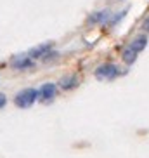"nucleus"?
<instances>
[{"mask_svg":"<svg viewBox=\"0 0 149 158\" xmlns=\"http://www.w3.org/2000/svg\"><path fill=\"white\" fill-rule=\"evenodd\" d=\"M142 30L149 33V16H147V18L144 19V23H142Z\"/></svg>","mask_w":149,"mask_h":158,"instance_id":"f8f14e48","label":"nucleus"},{"mask_svg":"<svg viewBox=\"0 0 149 158\" xmlns=\"http://www.w3.org/2000/svg\"><path fill=\"white\" fill-rule=\"evenodd\" d=\"M33 64H35V63H33V59L28 56V54H26V56H24V54H21V56H16L14 59H12V63H10V66H12L14 70H18V71L30 70Z\"/></svg>","mask_w":149,"mask_h":158,"instance_id":"20e7f679","label":"nucleus"},{"mask_svg":"<svg viewBox=\"0 0 149 158\" xmlns=\"http://www.w3.org/2000/svg\"><path fill=\"white\" fill-rule=\"evenodd\" d=\"M118 75H120V68L113 63H104L95 68V77L99 80H115Z\"/></svg>","mask_w":149,"mask_h":158,"instance_id":"f03ea898","label":"nucleus"},{"mask_svg":"<svg viewBox=\"0 0 149 158\" xmlns=\"http://www.w3.org/2000/svg\"><path fill=\"white\" fill-rule=\"evenodd\" d=\"M7 104V98H5V94H0V110Z\"/></svg>","mask_w":149,"mask_h":158,"instance_id":"9b49d317","label":"nucleus"},{"mask_svg":"<svg viewBox=\"0 0 149 158\" xmlns=\"http://www.w3.org/2000/svg\"><path fill=\"white\" fill-rule=\"evenodd\" d=\"M127 12H128V7H127L125 10H123V12H116V14L113 16V18H109L107 19V24H109V26H115V24H118L121 21V19L125 18L127 16Z\"/></svg>","mask_w":149,"mask_h":158,"instance_id":"9d476101","label":"nucleus"},{"mask_svg":"<svg viewBox=\"0 0 149 158\" xmlns=\"http://www.w3.org/2000/svg\"><path fill=\"white\" fill-rule=\"evenodd\" d=\"M49 51H52V44H42V45H38V47H33L31 51L28 52V56L31 59H42Z\"/></svg>","mask_w":149,"mask_h":158,"instance_id":"423d86ee","label":"nucleus"},{"mask_svg":"<svg viewBox=\"0 0 149 158\" xmlns=\"http://www.w3.org/2000/svg\"><path fill=\"white\" fill-rule=\"evenodd\" d=\"M147 42H149V38L146 37V35H139V37H135L134 40L130 42V47L137 52V54H140V52L147 47Z\"/></svg>","mask_w":149,"mask_h":158,"instance_id":"6e6552de","label":"nucleus"},{"mask_svg":"<svg viewBox=\"0 0 149 158\" xmlns=\"http://www.w3.org/2000/svg\"><path fill=\"white\" fill-rule=\"evenodd\" d=\"M78 84H80L78 75H68V77H62L59 80V87L62 90H73V89L78 87Z\"/></svg>","mask_w":149,"mask_h":158,"instance_id":"39448f33","label":"nucleus"},{"mask_svg":"<svg viewBox=\"0 0 149 158\" xmlns=\"http://www.w3.org/2000/svg\"><path fill=\"white\" fill-rule=\"evenodd\" d=\"M37 98H38V90L37 89H23V90H19L18 94H16L14 98V104L18 108H31L35 102H37Z\"/></svg>","mask_w":149,"mask_h":158,"instance_id":"f257e3e1","label":"nucleus"},{"mask_svg":"<svg viewBox=\"0 0 149 158\" xmlns=\"http://www.w3.org/2000/svg\"><path fill=\"white\" fill-rule=\"evenodd\" d=\"M137 57H139V54H137L130 45H127L125 49H123V52H121V59H123V63L128 64V66L134 64L135 61H137Z\"/></svg>","mask_w":149,"mask_h":158,"instance_id":"1a4fd4ad","label":"nucleus"},{"mask_svg":"<svg viewBox=\"0 0 149 158\" xmlns=\"http://www.w3.org/2000/svg\"><path fill=\"white\" fill-rule=\"evenodd\" d=\"M111 18V10L109 9H104V10H99L95 14H92L89 18V23L90 24H101V23H107V19Z\"/></svg>","mask_w":149,"mask_h":158,"instance_id":"0eeeda50","label":"nucleus"},{"mask_svg":"<svg viewBox=\"0 0 149 158\" xmlns=\"http://www.w3.org/2000/svg\"><path fill=\"white\" fill-rule=\"evenodd\" d=\"M38 90V101L40 102H45V104H49V102H52L54 99H56L57 96V85L52 84V82H47V84H43L40 89H37Z\"/></svg>","mask_w":149,"mask_h":158,"instance_id":"7ed1b4c3","label":"nucleus"}]
</instances>
